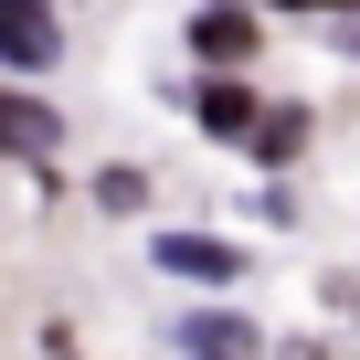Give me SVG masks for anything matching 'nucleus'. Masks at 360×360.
Wrapping results in <instances>:
<instances>
[{
  "instance_id": "f257e3e1",
  "label": "nucleus",
  "mask_w": 360,
  "mask_h": 360,
  "mask_svg": "<svg viewBox=\"0 0 360 360\" xmlns=\"http://www.w3.org/2000/svg\"><path fill=\"white\" fill-rule=\"evenodd\" d=\"M169 349L180 360H265V328L233 307H191V318H169Z\"/></svg>"
},
{
  "instance_id": "f03ea898",
  "label": "nucleus",
  "mask_w": 360,
  "mask_h": 360,
  "mask_svg": "<svg viewBox=\"0 0 360 360\" xmlns=\"http://www.w3.org/2000/svg\"><path fill=\"white\" fill-rule=\"evenodd\" d=\"M64 32H53V0H0V64L11 75H53Z\"/></svg>"
},
{
  "instance_id": "7ed1b4c3",
  "label": "nucleus",
  "mask_w": 360,
  "mask_h": 360,
  "mask_svg": "<svg viewBox=\"0 0 360 360\" xmlns=\"http://www.w3.org/2000/svg\"><path fill=\"white\" fill-rule=\"evenodd\" d=\"M148 255H159V276H191V286H233L244 276V244H223V233H159Z\"/></svg>"
},
{
  "instance_id": "20e7f679",
  "label": "nucleus",
  "mask_w": 360,
  "mask_h": 360,
  "mask_svg": "<svg viewBox=\"0 0 360 360\" xmlns=\"http://www.w3.org/2000/svg\"><path fill=\"white\" fill-rule=\"evenodd\" d=\"M53 148H64V117L22 85H0V159H53Z\"/></svg>"
},
{
  "instance_id": "39448f33",
  "label": "nucleus",
  "mask_w": 360,
  "mask_h": 360,
  "mask_svg": "<svg viewBox=\"0 0 360 360\" xmlns=\"http://www.w3.org/2000/svg\"><path fill=\"white\" fill-rule=\"evenodd\" d=\"M191 53H202V64H255V11H244V0L191 11Z\"/></svg>"
},
{
  "instance_id": "423d86ee",
  "label": "nucleus",
  "mask_w": 360,
  "mask_h": 360,
  "mask_svg": "<svg viewBox=\"0 0 360 360\" xmlns=\"http://www.w3.org/2000/svg\"><path fill=\"white\" fill-rule=\"evenodd\" d=\"M255 75H233V64H212V85H202V127L212 138H255Z\"/></svg>"
},
{
  "instance_id": "0eeeda50",
  "label": "nucleus",
  "mask_w": 360,
  "mask_h": 360,
  "mask_svg": "<svg viewBox=\"0 0 360 360\" xmlns=\"http://www.w3.org/2000/svg\"><path fill=\"white\" fill-rule=\"evenodd\" d=\"M286 11H360V0H286Z\"/></svg>"
}]
</instances>
